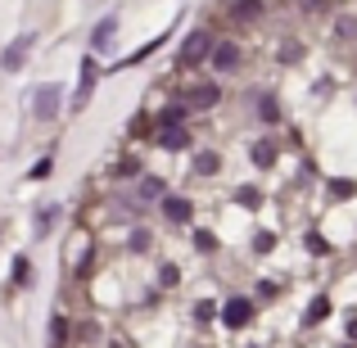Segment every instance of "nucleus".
I'll use <instances>...</instances> for the list:
<instances>
[{"instance_id": "nucleus-1", "label": "nucleus", "mask_w": 357, "mask_h": 348, "mask_svg": "<svg viewBox=\"0 0 357 348\" xmlns=\"http://www.w3.org/2000/svg\"><path fill=\"white\" fill-rule=\"evenodd\" d=\"M59 100H63V91L54 86V82H45V86L32 96V105H36V118H54V114H59Z\"/></svg>"}, {"instance_id": "nucleus-2", "label": "nucleus", "mask_w": 357, "mask_h": 348, "mask_svg": "<svg viewBox=\"0 0 357 348\" xmlns=\"http://www.w3.org/2000/svg\"><path fill=\"white\" fill-rule=\"evenodd\" d=\"M213 68L218 73H236L240 68V45L236 41H218L213 45Z\"/></svg>"}, {"instance_id": "nucleus-3", "label": "nucleus", "mask_w": 357, "mask_h": 348, "mask_svg": "<svg viewBox=\"0 0 357 348\" xmlns=\"http://www.w3.org/2000/svg\"><path fill=\"white\" fill-rule=\"evenodd\" d=\"M208 50H213L208 32H190V36H185V45H181V63H199Z\"/></svg>"}, {"instance_id": "nucleus-4", "label": "nucleus", "mask_w": 357, "mask_h": 348, "mask_svg": "<svg viewBox=\"0 0 357 348\" xmlns=\"http://www.w3.org/2000/svg\"><path fill=\"white\" fill-rule=\"evenodd\" d=\"M249 317H253V303H249V298H231L227 312H222V321H227L231 331H244V326H249Z\"/></svg>"}, {"instance_id": "nucleus-5", "label": "nucleus", "mask_w": 357, "mask_h": 348, "mask_svg": "<svg viewBox=\"0 0 357 348\" xmlns=\"http://www.w3.org/2000/svg\"><path fill=\"white\" fill-rule=\"evenodd\" d=\"M185 105L190 109H213L218 105V86H190L185 91Z\"/></svg>"}, {"instance_id": "nucleus-6", "label": "nucleus", "mask_w": 357, "mask_h": 348, "mask_svg": "<svg viewBox=\"0 0 357 348\" xmlns=\"http://www.w3.org/2000/svg\"><path fill=\"white\" fill-rule=\"evenodd\" d=\"M158 145H163V149H185L190 136H185V127H163V131H158Z\"/></svg>"}, {"instance_id": "nucleus-7", "label": "nucleus", "mask_w": 357, "mask_h": 348, "mask_svg": "<svg viewBox=\"0 0 357 348\" xmlns=\"http://www.w3.org/2000/svg\"><path fill=\"white\" fill-rule=\"evenodd\" d=\"M27 50H32V36H18V41L5 50V68H18V63L27 59Z\"/></svg>"}, {"instance_id": "nucleus-8", "label": "nucleus", "mask_w": 357, "mask_h": 348, "mask_svg": "<svg viewBox=\"0 0 357 348\" xmlns=\"http://www.w3.org/2000/svg\"><path fill=\"white\" fill-rule=\"evenodd\" d=\"M91 86H96V63H82V82H77V109L86 105V96H91Z\"/></svg>"}, {"instance_id": "nucleus-9", "label": "nucleus", "mask_w": 357, "mask_h": 348, "mask_svg": "<svg viewBox=\"0 0 357 348\" xmlns=\"http://www.w3.org/2000/svg\"><path fill=\"white\" fill-rule=\"evenodd\" d=\"M163 213H167L172 222H185V218H190V199H176V195H167V199H163Z\"/></svg>"}, {"instance_id": "nucleus-10", "label": "nucleus", "mask_w": 357, "mask_h": 348, "mask_svg": "<svg viewBox=\"0 0 357 348\" xmlns=\"http://www.w3.org/2000/svg\"><path fill=\"white\" fill-rule=\"evenodd\" d=\"M114 27H118V18H105V23L96 27V36H91V41H96V50H105V45L114 41Z\"/></svg>"}, {"instance_id": "nucleus-11", "label": "nucleus", "mask_w": 357, "mask_h": 348, "mask_svg": "<svg viewBox=\"0 0 357 348\" xmlns=\"http://www.w3.org/2000/svg\"><path fill=\"white\" fill-rule=\"evenodd\" d=\"M271 158H276V149H271L267 140H262V145H253V163H258V167H267Z\"/></svg>"}, {"instance_id": "nucleus-12", "label": "nucleus", "mask_w": 357, "mask_h": 348, "mask_svg": "<svg viewBox=\"0 0 357 348\" xmlns=\"http://www.w3.org/2000/svg\"><path fill=\"white\" fill-rule=\"evenodd\" d=\"M236 18H258V5H253V0H240V5H236Z\"/></svg>"}, {"instance_id": "nucleus-13", "label": "nucleus", "mask_w": 357, "mask_h": 348, "mask_svg": "<svg viewBox=\"0 0 357 348\" xmlns=\"http://www.w3.org/2000/svg\"><path fill=\"white\" fill-rule=\"evenodd\" d=\"M195 167H199V172H218V154H199V163H195Z\"/></svg>"}, {"instance_id": "nucleus-14", "label": "nucleus", "mask_w": 357, "mask_h": 348, "mask_svg": "<svg viewBox=\"0 0 357 348\" xmlns=\"http://www.w3.org/2000/svg\"><path fill=\"white\" fill-rule=\"evenodd\" d=\"M340 36H357V18H340V27H335Z\"/></svg>"}, {"instance_id": "nucleus-15", "label": "nucleus", "mask_w": 357, "mask_h": 348, "mask_svg": "<svg viewBox=\"0 0 357 348\" xmlns=\"http://www.w3.org/2000/svg\"><path fill=\"white\" fill-rule=\"evenodd\" d=\"M258 114H262V122H276V100H262Z\"/></svg>"}, {"instance_id": "nucleus-16", "label": "nucleus", "mask_w": 357, "mask_h": 348, "mask_svg": "<svg viewBox=\"0 0 357 348\" xmlns=\"http://www.w3.org/2000/svg\"><path fill=\"white\" fill-rule=\"evenodd\" d=\"M50 344H54V348L63 344V317H54V331H50Z\"/></svg>"}, {"instance_id": "nucleus-17", "label": "nucleus", "mask_w": 357, "mask_h": 348, "mask_svg": "<svg viewBox=\"0 0 357 348\" xmlns=\"http://www.w3.org/2000/svg\"><path fill=\"white\" fill-rule=\"evenodd\" d=\"M195 244H199V249H218V240H213L208 231H199V235H195Z\"/></svg>"}, {"instance_id": "nucleus-18", "label": "nucleus", "mask_w": 357, "mask_h": 348, "mask_svg": "<svg viewBox=\"0 0 357 348\" xmlns=\"http://www.w3.org/2000/svg\"><path fill=\"white\" fill-rule=\"evenodd\" d=\"M140 195H145V199H154V195H163V186H158V181H145V186H140Z\"/></svg>"}, {"instance_id": "nucleus-19", "label": "nucleus", "mask_w": 357, "mask_h": 348, "mask_svg": "<svg viewBox=\"0 0 357 348\" xmlns=\"http://www.w3.org/2000/svg\"><path fill=\"white\" fill-rule=\"evenodd\" d=\"M326 308H331V303H326V298H317V303H312V312H307V321H317V317H326Z\"/></svg>"}]
</instances>
